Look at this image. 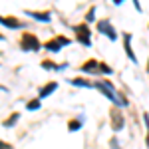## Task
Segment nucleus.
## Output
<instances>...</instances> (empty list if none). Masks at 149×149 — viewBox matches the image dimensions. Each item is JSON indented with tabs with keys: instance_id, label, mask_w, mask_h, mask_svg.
Returning <instances> with one entry per match:
<instances>
[{
	"instance_id": "25",
	"label": "nucleus",
	"mask_w": 149,
	"mask_h": 149,
	"mask_svg": "<svg viewBox=\"0 0 149 149\" xmlns=\"http://www.w3.org/2000/svg\"><path fill=\"white\" fill-rule=\"evenodd\" d=\"M145 74L149 76V58H147V64H145Z\"/></svg>"
},
{
	"instance_id": "23",
	"label": "nucleus",
	"mask_w": 149,
	"mask_h": 149,
	"mask_svg": "<svg viewBox=\"0 0 149 149\" xmlns=\"http://www.w3.org/2000/svg\"><path fill=\"white\" fill-rule=\"evenodd\" d=\"M131 2H133V6H135V10H137V12H143L141 4H139V0H131Z\"/></svg>"
},
{
	"instance_id": "5",
	"label": "nucleus",
	"mask_w": 149,
	"mask_h": 149,
	"mask_svg": "<svg viewBox=\"0 0 149 149\" xmlns=\"http://www.w3.org/2000/svg\"><path fill=\"white\" fill-rule=\"evenodd\" d=\"M95 30H97L102 36L109 38L111 42L117 40V32H115V28H113V24H111L109 18H102V20H97V22H95Z\"/></svg>"
},
{
	"instance_id": "13",
	"label": "nucleus",
	"mask_w": 149,
	"mask_h": 149,
	"mask_svg": "<svg viewBox=\"0 0 149 149\" xmlns=\"http://www.w3.org/2000/svg\"><path fill=\"white\" fill-rule=\"evenodd\" d=\"M81 127H84V117H74V119H70V121H68V131H70V133L80 131Z\"/></svg>"
},
{
	"instance_id": "17",
	"label": "nucleus",
	"mask_w": 149,
	"mask_h": 149,
	"mask_svg": "<svg viewBox=\"0 0 149 149\" xmlns=\"http://www.w3.org/2000/svg\"><path fill=\"white\" fill-rule=\"evenodd\" d=\"M143 123H145V129H147V135H145V145L149 147V113H147V111L143 113Z\"/></svg>"
},
{
	"instance_id": "21",
	"label": "nucleus",
	"mask_w": 149,
	"mask_h": 149,
	"mask_svg": "<svg viewBox=\"0 0 149 149\" xmlns=\"http://www.w3.org/2000/svg\"><path fill=\"white\" fill-rule=\"evenodd\" d=\"M109 147H111V149H121V147H119V141H117V137H111V141H109Z\"/></svg>"
},
{
	"instance_id": "18",
	"label": "nucleus",
	"mask_w": 149,
	"mask_h": 149,
	"mask_svg": "<svg viewBox=\"0 0 149 149\" xmlns=\"http://www.w3.org/2000/svg\"><path fill=\"white\" fill-rule=\"evenodd\" d=\"M40 66H42L44 70H56L58 64H54L52 60H42V62H40Z\"/></svg>"
},
{
	"instance_id": "3",
	"label": "nucleus",
	"mask_w": 149,
	"mask_h": 149,
	"mask_svg": "<svg viewBox=\"0 0 149 149\" xmlns=\"http://www.w3.org/2000/svg\"><path fill=\"white\" fill-rule=\"evenodd\" d=\"M109 125H111V131H115V133L125 127V115H123V109L121 107L113 105L109 109Z\"/></svg>"
},
{
	"instance_id": "22",
	"label": "nucleus",
	"mask_w": 149,
	"mask_h": 149,
	"mask_svg": "<svg viewBox=\"0 0 149 149\" xmlns=\"http://www.w3.org/2000/svg\"><path fill=\"white\" fill-rule=\"evenodd\" d=\"M70 68V64L68 62H64V64H58L56 66V72H64V70H68Z\"/></svg>"
},
{
	"instance_id": "26",
	"label": "nucleus",
	"mask_w": 149,
	"mask_h": 149,
	"mask_svg": "<svg viewBox=\"0 0 149 149\" xmlns=\"http://www.w3.org/2000/svg\"><path fill=\"white\" fill-rule=\"evenodd\" d=\"M2 40H4V34H0V42H2Z\"/></svg>"
},
{
	"instance_id": "24",
	"label": "nucleus",
	"mask_w": 149,
	"mask_h": 149,
	"mask_svg": "<svg viewBox=\"0 0 149 149\" xmlns=\"http://www.w3.org/2000/svg\"><path fill=\"white\" fill-rule=\"evenodd\" d=\"M111 2H113L115 6H121V4H123V2H125V0H111Z\"/></svg>"
},
{
	"instance_id": "20",
	"label": "nucleus",
	"mask_w": 149,
	"mask_h": 149,
	"mask_svg": "<svg viewBox=\"0 0 149 149\" xmlns=\"http://www.w3.org/2000/svg\"><path fill=\"white\" fill-rule=\"evenodd\" d=\"M0 149H14V145L8 143V141H4V139H0Z\"/></svg>"
},
{
	"instance_id": "8",
	"label": "nucleus",
	"mask_w": 149,
	"mask_h": 149,
	"mask_svg": "<svg viewBox=\"0 0 149 149\" xmlns=\"http://www.w3.org/2000/svg\"><path fill=\"white\" fill-rule=\"evenodd\" d=\"M123 50H125L127 58H129V62L131 64H137V56H135V52H133V46H131V40H133V34L131 32H123Z\"/></svg>"
},
{
	"instance_id": "7",
	"label": "nucleus",
	"mask_w": 149,
	"mask_h": 149,
	"mask_svg": "<svg viewBox=\"0 0 149 149\" xmlns=\"http://www.w3.org/2000/svg\"><path fill=\"white\" fill-rule=\"evenodd\" d=\"M0 24L8 30H20V28H28V24L18 20L16 16H0Z\"/></svg>"
},
{
	"instance_id": "2",
	"label": "nucleus",
	"mask_w": 149,
	"mask_h": 149,
	"mask_svg": "<svg viewBox=\"0 0 149 149\" xmlns=\"http://www.w3.org/2000/svg\"><path fill=\"white\" fill-rule=\"evenodd\" d=\"M44 48V44L36 38V34H32V32H24L22 38H20V50H24V52H40Z\"/></svg>"
},
{
	"instance_id": "9",
	"label": "nucleus",
	"mask_w": 149,
	"mask_h": 149,
	"mask_svg": "<svg viewBox=\"0 0 149 149\" xmlns=\"http://www.w3.org/2000/svg\"><path fill=\"white\" fill-rule=\"evenodd\" d=\"M81 74H90V76H100V60L95 58H90L88 62H84L80 66Z\"/></svg>"
},
{
	"instance_id": "4",
	"label": "nucleus",
	"mask_w": 149,
	"mask_h": 149,
	"mask_svg": "<svg viewBox=\"0 0 149 149\" xmlns=\"http://www.w3.org/2000/svg\"><path fill=\"white\" fill-rule=\"evenodd\" d=\"M74 32H76V40H78L80 44H84L86 48L92 46V28H90L86 22L74 26Z\"/></svg>"
},
{
	"instance_id": "19",
	"label": "nucleus",
	"mask_w": 149,
	"mask_h": 149,
	"mask_svg": "<svg viewBox=\"0 0 149 149\" xmlns=\"http://www.w3.org/2000/svg\"><path fill=\"white\" fill-rule=\"evenodd\" d=\"M95 20V6H92L90 10H88V14H86V24H90Z\"/></svg>"
},
{
	"instance_id": "16",
	"label": "nucleus",
	"mask_w": 149,
	"mask_h": 149,
	"mask_svg": "<svg viewBox=\"0 0 149 149\" xmlns=\"http://www.w3.org/2000/svg\"><path fill=\"white\" fill-rule=\"evenodd\" d=\"M100 74H103V76H111V74H113V70L109 68L105 62H102V60H100Z\"/></svg>"
},
{
	"instance_id": "14",
	"label": "nucleus",
	"mask_w": 149,
	"mask_h": 149,
	"mask_svg": "<svg viewBox=\"0 0 149 149\" xmlns=\"http://www.w3.org/2000/svg\"><path fill=\"white\" fill-rule=\"evenodd\" d=\"M18 119H20V113H18V111H12V113L8 115L4 121H2V125H4V127H14Z\"/></svg>"
},
{
	"instance_id": "10",
	"label": "nucleus",
	"mask_w": 149,
	"mask_h": 149,
	"mask_svg": "<svg viewBox=\"0 0 149 149\" xmlns=\"http://www.w3.org/2000/svg\"><path fill=\"white\" fill-rule=\"evenodd\" d=\"M26 16H30L32 20H38V22H50L52 20V14L48 10H26Z\"/></svg>"
},
{
	"instance_id": "6",
	"label": "nucleus",
	"mask_w": 149,
	"mask_h": 149,
	"mask_svg": "<svg viewBox=\"0 0 149 149\" xmlns=\"http://www.w3.org/2000/svg\"><path fill=\"white\" fill-rule=\"evenodd\" d=\"M72 44V40H70L68 36H64V34H58L54 36L52 40H48L46 44H44V48H46L48 52H52V54H56V52H60L62 48H66Z\"/></svg>"
},
{
	"instance_id": "11",
	"label": "nucleus",
	"mask_w": 149,
	"mask_h": 149,
	"mask_svg": "<svg viewBox=\"0 0 149 149\" xmlns=\"http://www.w3.org/2000/svg\"><path fill=\"white\" fill-rule=\"evenodd\" d=\"M58 86H60L58 81H48L46 86H42V88L38 90V100H46L48 95H52V93L58 90Z\"/></svg>"
},
{
	"instance_id": "12",
	"label": "nucleus",
	"mask_w": 149,
	"mask_h": 149,
	"mask_svg": "<svg viewBox=\"0 0 149 149\" xmlns=\"http://www.w3.org/2000/svg\"><path fill=\"white\" fill-rule=\"evenodd\" d=\"M70 84H72L74 88L93 90V81H92V80H88V78H84V76H80V78H72V80H70Z\"/></svg>"
},
{
	"instance_id": "15",
	"label": "nucleus",
	"mask_w": 149,
	"mask_h": 149,
	"mask_svg": "<svg viewBox=\"0 0 149 149\" xmlns=\"http://www.w3.org/2000/svg\"><path fill=\"white\" fill-rule=\"evenodd\" d=\"M40 107H42V100H38V97L36 100H30V102L26 103V109L28 111H38Z\"/></svg>"
},
{
	"instance_id": "1",
	"label": "nucleus",
	"mask_w": 149,
	"mask_h": 149,
	"mask_svg": "<svg viewBox=\"0 0 149 149\" xmlns=\"http://www.w3.org/2000/svg\"><path fill=\"white\" fill-rule=\"evenodd\" d=\"M93 90L102 92V95H105L113 105L119 107V103H117V90H115V86L109 80H95L93 81Z\"/></svg>"
}]
</instances>
